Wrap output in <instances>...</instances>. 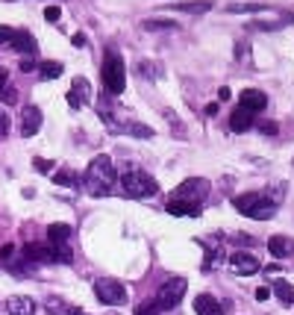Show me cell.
<instances>
[{"mask_svg": "<svg viewBox=\"0 0 294 315\" xmlns=\"http://www.w3.org/2000/svg\"><path fill=\"white\" fill-rule=\"evenodd\" d=\"M83 186H86V192L94 194V197H103V194L115 192V186H118V171H115L112 159L103 156V153L91 159V162H88V171H86Z\"/></svg>", "mask_w": 294, "mask_h": 315, "instance_id": "1", "label": "cell"}, {"mask_svg": "<svg viewBox=\"0 0 294 315\" xmlns=\"http://www.w3.org/2000/svg\"><path fill=\"white\" fill-rule=\"evenodd\" d=\"M103 88L106 94H121L127 88V71H124V59L118 50H106L103 56Z\"/></svg>", "mask_w": 294, "mask_h": 315, "instance_id": "2", "label": "cell"}, {"mask_svg": "<svg viewBox=\"0 0 294 315\" xmlns=\"http://www.w3.org/2000/svg\"><path fill=\"white\" fill-rule=\"evenodd\" d=\"M121 189L127 197H153V194H159V183H156L153 177L147 174V171H139V168H133V171H127V174L121 177Z\"/></svg>", "mask_w": 294, "mask_h": 315, "instance_id": "3", "label": "cell"}, {"mask_svg": "<svg viewBox=\"0 0 294 315\" xmlns=\"http://www.w3.org/2000/svg\"><path fill=\"white\" fill-rule=\"evenodd\" d=\"M94 295H97V300L106 303V306H118V303L127 300V289H124L118 280H97L94 283Z\"/></svg>", "mask_w": 294, "mask_h": 315, "instance_id": "4", "label": "cell"}, {"mask_svg": "<svg viewBox=\"0 0 294 315\" xmlns=\"http://www.w3.org/2000/svg\"><path fill=\"white\" fill-rule=\"evenodd\" d=\"M186 286L189 283L183 280V277H171L168 283H162V289H159V303H162V309H173L183 295H186Z\"/></svg>", "mask_w": 294, "mask_h": 315, "instance_id": "5", "label": "cell"}, {"mask_svg": "<svg viewBox=\"0 0 294 315\" xmlns=\"http://www.w3.org/2000/svg\"><path fill=\"white\" fill-rule=\"evenodd\" d=\"M203 197H206V180H186L173 192V200H186V203H194V206H200Z\"/></svg>", "mask_w": 294, "mask_h": 315, "instance_id": "6", "label": "cell"}, {"mask_svg": "<svg viewBox=\"0 0 294 315\" xmlns=\"http://www.w3.org/2000/svg\"><path fill=\"white\" fill-rule=\"evenodd\" d=\"M229 268H232L236 274H242V277H250V274H256V271H259V259H256L253 253L236 250V253L229 256Z\"/></svg>", "mask_w": 294, "mask_h": 315, "instance_id": "7", "label": "cell"}, {"mask_svg": "<svg viewBox=\"0 0 294 315\" xmlns=\"http://www.w3.org/2000/svg\"><path fill=\"white\" fill-rule=\"evenodd\" d=\"M91 103V86H88V80L83 77H77L68 88V106L71 109H80V106Z\"/></svg>", "mask_w": 294, "mask_h": 315, "instance_id": "8", "label": "cell"}, {"mask_svg": "<svg viewBox=\"0 0 294 315\" xmlns=\"http://www.w3.org/2000/svg\"><path fill=\"white\" fill-rule=\"evenodd\" d=\"M38 130H41V109L38 106H24V112H21V136L30 139Z\"/></svg>", "mask_w": 294, "mask_h": 315, "instance_id": "9", "label": "cell"}, {"mask_svg": "<svg viewBox=\"0 0 294 315\" xmlns=\"http://www.w3.org/2000/svg\"><path fill=\"white\" fill-rule=\"evenodd\" d=\"M239 106L256 115V112H262L268 106V97H265V91H259V88H244L242 94H239Z\"/></svg>", "mask_w": 294, "mask_h": 315, "instance_id": "10", "label": "cell"}, {"mask_svg": "<svg viewBox=\"0 0 294 315\" xmlns=\"http://www.w3.org/2000/svg\"><path fill=\"white\" fill-rule=\"evenodd\" d=\"M194 312L197 315H224V306H221L218 298H212L209 292H203V295L194 298Z\"/></svg>", "mask_w": 294, "mask_h": 315, "instance_id": "11", "label": "cell"}, {"mask_svg": "<svg viewBox=\"0 0 294 315\" xmlns=\"http://www.w3.org/2000/svg\"><path fill=\"white\" fill-rule=\"evenodd\" d=\"M6 312L9 315H35V300L27 295H12L6 300Z\"/></svg>", "mask_w": 294, "mask_h": 315, "instance_id": "12", "label": "cell"}, {"mask_svg": "<svg viewBox=\"0 0 294 315\" xmlns=\"http://www.w3.org/2000/svg\"><path fill=\"white\" fill-rule=\"evenodd\" d=\"M21 256L27 259V262H50L53 256H50V247L47 245H38V242H27L24 245V250H21Z\"/></svg>", "mask_w": 294, "mask_h": 315, "instance_id": "13", "label": "cell"}, {"mask_svg": "<svg viewBox=\"0 0 294 315\" xmlns=\"http://www.w3.org/2000/svg\"><path fill=\"white\" fill-rule=\"evenodd\" d=\"M171 9H177V12H189V15H203V12H209L212 9V0H180V3H171Z\"/></svg>", "mask_w": 294, "mask_h": 315, "instance_id": "14", "label": "cell"}, {"mask_svg": "<svg viewBox=\"0 0 294 315\" xmlns=\"http://www.w3.org/2000/svg\"><path fill=\"white\" fill-rule=\"evenodd\" d=\"M139 74L144 80H165V65L153 59H139Z\"/></svg>", "mask_w": 294, "mask_h": 315, "instance_id": "15", "label": "cell"}, {"mask_svg": "<svg viewBox=\"0 0 294 315\" xmlns=\"http://www.w3.org/2000/svg\"><path fill=\"white\" fill-rule=\"evenodd\" d=\"M268 250H271L277 259H282V256L294 253V242L285 239V236H271V239H268Z\"/></svg>", "mask_w": 294, "mask_h": 315, "instance_id": "16", "label": "cell"}, {"mask_svg": "<svg viewBox=\"0 0 294 315\" xmlns=\"http://www.w3.org/2000/svg\"><path fill=\"white\" fill-rule=\"evenodd\" d=\"M229 127L236 130V133H247L250 127H253V112H247V109H236L232 115H229Z\"/></svg>", "mask_w": 294, "mask_h": 315, "instance_id": "17", "label": "cell"}, {"mask_svg": "<svg viewBox=\"0 0 294 315\" xmlns=\"http://www.w3.org/2000/svg\"><path fill=\"white\" fill-rule=\"evenodd\" d=\"M165 212H171V215H177V218H183V215H189V218H197V215H200V206H194V203H186V200H171V203L165 206Z\"/></svg>", "mask_w": 294, "mask_h": 315, "instance_id": "18", "label": "cell"}, {"mask_svg": "<svg viewBox=\"0 0 294 315\" xmlns=\"http://www.w3.org/2000/svg\"><path fill=\"white\" fill-rule=\"evenodd\" d=\"M265 194H259V192H247V194H239L232 203H236V209L239 212H244V215H250V212L256 209V203H259Z\"/></svg>", "mask_w": 294, "mask_h": 315, "instance_id": "19", "label": "cell"}, {"mask_svg": "<svg viewBox=\"0 0 294 315\" xmlns=\"http://www.w3.org/2000/svg\"><path fill=\"white\" fill-rule=\"evenodd\" d=\"M47 247H50V256L56 259V262H65V265H68L71 259H74L71 242H47Z\"/></svg>", "mask_w": 294, "mask_h": 315, "instance_id": "20", "label": "cell"}, {"mask_svg": "<svg viewBox=\"0 0 294 315\" xmlns=\"http://www.w3.org/2000/svg\"><path fill=\"white\" fill-rule=\"evenodd\" d=\"M274 212H277V203L262 197L259 203H256V209L250 212V218H256V221H271V218H274Z\"/></svg>", "mask_w": 294, "mask_h": 315, "instance_id": "21", "label": "cell"}, {"mask_svg": "<svg viewBox=\"0 0 294 315\" xmlns=\"http://www.w3.org/2000/svg\"><path fill=\"white\" fill-rule=\"evenodd\" d=\"M12 50H18V53H35V41H33V35L30 33H18L15 38H12V44H9Z\"/></svg>", "mask_w": 294, "mask_h": 315, "instance_id": "22", "label": "cell"}, {"mask_svg": "<svg viewBox=\"0 0 294 315\" xmlns=\"http://www.w3.org/2000/svg\"><path fill=\"white\" fill-rule=\"evenodd\" d=\"M71 236H74L71 224H50L47 227V242H71Z\"/></svg>", "mask_w": 294, "mask_h": 315, "instance_id": "23", "label": "cell"}, {"mask_svg": "<svg viewBox=\"0 0 294 315\" xmlns=\"http://www.w3.org/2000/svg\"><path fill=\"white\" fill-rule=\"evenodd\" d=\"M274 295H277L282 303H294V286L285 280H274V289H271Z\"/></svg>", "mask_w": 294, "mask_h": 315, "instance_id": "24", "label": "cell"}, {"mask_svg": "<svg viewBox=\"0 0 294 315\" xmlns=\"http://www.w3.org/2000/svg\"><path fill=\"white\" fill-rule=\"evenodd\" d=\"M62 62H41V65H38V77H41V80H59V77H62Z\"/></svg>", "mask_w": 294, "mask_h": 315, "instance_id": "25", "label": "cell"}, {"mask_svg": "<svg viewBox=\"0 0 294 315\" xmlns=\"http://www.w3.org/2000/svg\"><path fill=\"white\" fill-rule=\"evenodd\" d=\"M262 9H265V3H229L226 6L229 15H247V12H262Z\"/></svg>", "mask_w": 294, "mask_h": 315, "instance_id": "26", "label": "cell"}, {"mask_svg": "<svg viewBox=\"0 0 294 315\" xmlns=\"http://www.w3.org/2000/svg\"><path fill=\"white\" fill-rule=\"evenodd\" d=\"M141 30H147V33H156V30H177V24H173V21H156V18H147V21H141Z\"/></svg>", "mask_w": 294, "mask_h": 315, "instance_id": "27", "label": "cell"}, {"mask_svg": "<svg viewBox=\"0 0 294 315\" xmlns=\"http://www.w3.org/2000/svg\"><path fill=\"white\" fill-rule=\"evenodd\" d=\"M47 312L50 315H71L74 306H68L62 298H47Z\"/></svg>", "mask_w": 294, "mask_h": 315, "instance_id": "28", "label": "cell"}, {"mask_svg": "<svg viewBox=\"0 0 294 315\" xmlns=\"http://www.w3.org/2000/svg\"><path fill=\"white\" fill-rule=\"evenodd\" d=\"M159 312H162V303H159V300H147V303L136 306L133 315H159Z\"/></svg>", "mask_w": 294, "mask_h": 315, "instance_id": "29", "label": "cell"}, {"mask_svg": "<svg viewBox=\"0 0 294 315\" xmlns=\"http://www.w3.org/2000/svg\"><path fill=\"white\" fill-rule=\"evenodd\" d=\"M53 180H56L59 186H74V183H77V174H74V171H56Z\"/></svg>", "mask_w": 294, "mask_h": 315, "instance_id": "30", "label": "cell"}, {"mask_svg": "<svg viewBox=\"0 0 294 315\" xmlns=\"http://www.w3.org/2000/svg\"><path fill=\"white\" fill-rule=\"evenodd\" d=\"M33 165H35V171H38V174H50V171H53V162H50V159L35 156V159H33Z\"/></svg>", "mask_w": 294, "mask_h": 315, "instance_id": "31", "label": "cell"}, {"mask_svg": "<svg viewBox=\"0 0 294 315\" xmlns=\"http://www.w3.org/2000/svg\"><path fill=\"white\" fill-rule=\"evenodd\" d=\"M15 35H18V30H12V27H0V44H3V47H9Z\"/></svg>", "mask_w": 294, "mask_h": 315, "instance_id": "32", "label": "cell"}, {"mask_svg": "<svg viewBox=\"0 0 294 315\" xmlns=\"http://www.w3.org/2000/svg\"><path fill=\"white\" fill-rule=\"evenodd\" d=\"M259 133H265V136H277V133H279V124L277 121H262L259 124Z\"/></svg>", "mask_w": 294, "mask_h": 315, "instance_id": "33", "label": "cell"}, {"mask_svg": "<svg viewBox=\"0 0 294 315\" xmlns=\"http://www.w3.org/2000/svg\"><path fill=\"white\" fill-rule=\"evenodd\" d=\"M0 97H3V103H18V91L12 86H6L0 91Z\"/></svg>", "mask_w": 294, "mask_h": 315, "instance_id": "34", "label": "cell"}, {"mask_svg": "<svg viewBox=\"0 0 294 315\" xmlns=\"http://www.w3.org/2000/svg\"><path fill=\"white\" fill-rule=\"evenodd\" d=\"M232 239H236V245H244V247H253V245H256V239H253V236H247V233H236Z\"/></svg>", "mask_w": 294, "mask_h": 315, "instance_id": "35", "label": "cell"}, {"mask_svg": "<svg viewBox=\"0 0 294 315\" xmlns=\"http://www.w3.org/2000/svg\"><path fill=\"white\" fill-rule=\"evenodd\" d=\"M44 18H47V21H59V18H62V9H59V6H47V9H44Z\"/></svg>", "mask_w": 294, "mask_h": 315, "instance_id": "36", "label": "cell"}, {"mask_svg": "<svg viewBox=\"0 0 294 315\" xmlns=\"http://www.w3.org/2000/svg\"><path fill=\"white\" fill-rule=\"evenodd\" d=\"M12 253H15V247H12V245L0 247V259H3V262H12Z\"/></svg>", "mask_w": 294, "mask_h": 315, "instance_id": "37", "label": "cell"}, {"mask_svg": "<svg viewBox=\"0 0 294 315\" xmlns=\"http://www.w3.org/2000/svg\"><path fill=\"white\" fill-rule=\"evenodd\" d=\"M6 133H9V115L0 109V136H6Z\"/></svg>", "mask_w": 294, "mask_h": 315, "instance_id": "38", "label": "cell"}, {"mask_svg": "<svg viewBox=\"0 0 294 315\" xmlns=\"http://www.w3.org/2000/svg\"><path fill=\"white\" fill-rule=\"evenodd\" d=\"M33 68H35L33 56H24V59H21V71H33Z\"/></svg>", "mask_w": 294, "mask_h": 315, "instance_id": "39", "label": "cell"}, {"mask_svg": "<svg viewBox=\"0 0 294 315\" xmlns=\"http://www.w3.org/2000/svg\"><path fill=\"white\" fill-rule=\"evenodd\" d=\"M265 298H271V289L268 286H259L256 289V300H265Z\"/></svg>", "mask_w": 294, "mask_h": 315, "instance_id": "40", "label": "cell"}, {"mask_svg": "<svg viewBox=\"0 0 294 315\" xmlns=\"http://www.w3.org/2000/svg\"><path fill=\"white\" fill-rule=\"evenodd\" d=\"M229 97H232V91H229L226 86H221V91H218V100H229Z\"/></svg>", "mask_w": 294, "mask_h": 315, "instance_id": "41", "label": "cell"}, {"mask_svg": "<svg viewBox=\"0 0 294 315\" xmlns=\"http://www.w3.org/2000/svg\"><path fill=\"white\" fill-rule=\"evenodd\" d=\"M74 44H77V47H83V44H86V35L77 33V35H74Z\"/></svg>", "mask_w": 294, "mask_h": 315, "instance_id": "42", "label": "cell"}, {"mask_svg": "<svg viewBox=\"0 0 294 315\" xmlns=\"http://www.w3.org/2000/svg\"><path fill=\"white\" fill-rule=\"evenodd\" d=\"M6 80H9V74H6V71L0 68V91H3V88H6Z\"/></svg>", "mask_w": 294, "mask_h": 315, "instance_id": "43", "label": "cell"}, {"mask_svg": "<svg viewBox=\"0 0 294 315\" xmlns=\"http://www.w3.org/2000/svg\"><path fill=\"white\" fill-rule=\"evenodd\" d=\"M215 112H218V103H209V106H206V115H209V118H212Z\"/></svg>", "mask_w": 294, "mask_h": 315, "instance_id": "44", "label": "cell"}]
</instances>
